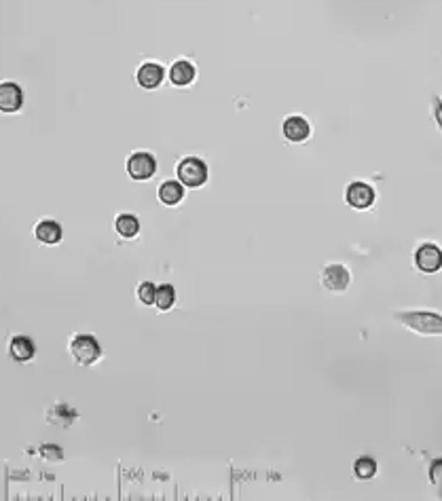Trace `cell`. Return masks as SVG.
Here are the masks:
<instances>
[{"instance_id":"7c38bea8","label":"cell","mask_w":442,"mask_h":501,"mask_svg":"<svg viewBox=\"0 0 442 501\" xmlns=\"http://www.w3.org/2000/svg\"><path fill=\"white\" fill-rule=\"evenodd\" d=\"M9 356L17 362H28L34 358V343L23 337V334H17L9 341Z\"/></svg>"},{"instance_id":"9a60e30c","label":"cell","mask_w":442,"mask_h":501,"mask_svg":"<svg viewBox=\"0 0 442 501\" xmlns=\"http://www.w3.org/2000/svg\"><path fill=\"white\" fill-rule=\"evenodd\" d=\"M185 197V184L182 182H176V180H167L159 186V199L161 203L165 205H176L180 203Z\"/></svg>"},{"instance_id":"8992f818","label":"cell","mask_w":442,"mask_h":501,"mask_svg":"<svg viewBox=\"0 0 442 501\" xmlns=\"http://www.w3.org/2000/svg\"><path fill=\"white\" fill-rule=\"evenodd\" d=\"M415 264L423 273H436L442 269V250L436 244H423L415 252Z\"/></svg>"},{"instance_id":"d6986e66","label":"cell","mask_w":442,"mask_h":501,"mask_svg":"<svg viewBox=\"0 0 442 501\" xmlns=\"http://www.w3.org/2000/svg\"><path fill=\"white\" fill-rule=\"evenodd\" d=\"M155 294H157V286L151 281H144L138 286V299L144 305H155Z\"/></svg>"},{"instance_id":"ba28073f","label":"cell","mask_w":442,"mask_h":501,"mask_svg":"<svg viewBox=\"0 0 442 501\" xmlns=\"http://www.w3.org/2000/svg\"><path fill=\"white\" fill-rule=\"evenodd\" d=\"M23 104V92L15 81L0 83V112H17Z\"/></svg>"},{"instance_id":"5b68a950","label":"cell","mask_w":442,"mask_h":501,"mask_svg":"<svg viewBox=\"0 0 442 501\" xmlns=\"http://www.w3.org/2000/svg\"><path fill=\"white\" fill-rule=\"evenodd\" d=\"M377 193L368 182H351L345 191V201L353 210H368L375 203Z\"/></svg>"},{"instance_id":"44dd1931","label":"cell","mask_w":442,"mask_h":501,"mask_svg":"<svg viewBox=\"0 0 442 501\" xmlns=\"http://www.w3.org/2000/svg\"><path fill=\"white\" fill-rule=\"evenodd\" d=\"M41 457L43 459H49V461H62L64 459V453H62L60 447L45 445V447H41Z\"/></svg>"},{"instance_id":"5bb4252c","label":"cell","mask_w":442,"mask_h":501,"mask_svg":"<svg viewBox=\"0 0 442 501\" xmlns=\"http://www.w3.org/2000/svg\"><path fill=\"white\" fill-rule=\"evenodd\" d=\"M195 78V66L187 60H178V62H173L171 68H169V81L173 85H178V87H185L189 83H193Z\"/></svg>"},{"instance_id":"4fadbf2b","label":"cell","mask_w":442,"mask_h":501,"mask_svg":"<svg viewBox=\"0 0 442 501\" xmlns=\"http://www.w3.org/2000/svg\"><path fill=\"white\" fill-rule=\"evenodd\" d=\"M34 235L43 244H57L62 239V226L51 218H45L34 226Z\"/></svg>"},{"instance_id":"7402d4cb","label":"cell","mask_w":442,"mask_h":501,"mask_svg":"<svg viewBox=\"0 0 442 501\" xmlns=\"http://www.w3.org/2000/svg\"><path fill=\"white\" fill-rule=\"evenodd\" d=\"M434 119H436V123L442 131V98L440 96L434 98Z\"/></svg>"},{"instance_id":"9c48e42d","label":"cell","mask_w":442,"mask_h":501,"mask_svg":"<svg viewBox=\"0 0 442 501\" xmlns=\"http://www.w3.org/2000/svg\"><path fill=\"white\" fill-rule=\"evenodd\" d=\"M76 417H78V412L64 402H55L47 408V421L57 427H70L76 421Z\"/></svg>"},{"instance_id":"30bf717a","label":"cell","mask_w":442,"mask_h":501,"mask_svg":"<svg viewBox=\"0 0 442 501\" xmlns=\"http://www.w3.org/2000/svg\"><path fill=\"white\" fill-rule=\"evenodd\" d=\"M282 129H284L286 140H290V142H305L311 136V125L307 123L305 116H299V114L288 116Z\"/></svg>"},{"instance_id":"7a4b0ae2","label":"cell","mask_w":442,"mask_h":501,"mask_svg":"<svg viewBox=\"0 0 442 501\" xmlns=\"http://www.w3.org/2000/svg\"><path fill=\"white\" fill-rule=\"evenodd\" d=\"M68 353L81 366H90L100 360V345L92 334H74L68 343Z\"/></svg>"},{"instance_id":"3957f363","label":"cell","mask_w":442,"mask_h":501,"mask_svg":"<svg viewBox=\"0 0 442 501\" xmlns=\"http://www.w3.org/2000/svg\"><path fill=\"white\" fill-rule=\"evenodd\" d=\"M178 171V180L185 184V186H191V189H197L201 184H205L208 180V165L205 161L197 159V157H187L178 163L176 167Z\"/></svg>"},{"instance_id":"e0dca14e","label":"cell","mask_w":442,"mask_h":501,"mask_svg":"<svg viewBox=\"0 0 442 501\" xmlns=\"http://www.w3.org/2000/svg\"><path fill=\"white\" fill-rule=\"evenodd\" d=\"M377 461L372 457H360L356 463H353V474H356L358 480H370L377 474Z\"/></svg>"},{"instance_id":"ac0fdd59","label":"cell","mask_w":442,"mask_h":501,"mask_svg":"<svg viewBox=\"0 0 442 501\" xmlns=\"http://www.w3.org/2000/svg\"><path fill=\"white\" fill-rule=\"evenodd\" d=\"M173 303H176V290H173V286H169V284L159 286L157 288V294H155V305H157V309L167 311V309L173 307Z\"/></svg>"},{"instance_id":"2e32d148","label":"cell","mask_w":442,"mask_h":501,"mask_svg":"<svg viewBox=\"0 0 442 501\" xmlns=\"http://www.w3.org/2000/svg\"><path fill=\"white\" fill-rule=\"evenodd\" d=\"M114 228H116V233L121 235V237L131 239V237H136L138 231H140V220L134 214H119V216H116V220H114Z\"/></svg>"},{"instance_id":"52a82bcc","label":"cell","mask_w":442,"mask_h":501,"mask_svg":"<svg viewBox=\"0 0 442 501\" xmlns=\"http://www.w3.org/2000/svg\"><path fill=\"white\" fill-rule=\"evenodd\" d=\"M349 269L345 264H328L322 271V286L330 290V292H345L349 286Z\"/></svg>"},{"instance_id":"6da1fadb","label":"cell","mask_w":442,"mask_h":501,"mask_svg":"<svg viewBox=\"0 0 442 501\" xmlns=\"http://www.w3.org/2000/svg\"><path fill=\"white\" fill-rule=\"evenodd\" d=\"M406 328L425 337H442V315L434 311H398L394 315Z\"/></svg>"},{"instance_id":"ffe728a7","label":"cell","mask_w":442,"mask_h":501,"mask_svg":"<svg viewBox=\"0 0 442 501\" xmlns=\"http://www.w3.org/2000/svg\"><path fill=\"white\" fill-rule=\"evenodd\" d=\"M430 480L442 493V457L432 461V465H430Z\"/></svg>"},{"instance_id":"8fae6325","label":"cell","mask_w":442,"mask_h":501,"mask_svg":"<svg viewBox=\"0 0 442 501\" xmlns=\"http://www.w3.org/2000/svg\"><path fill=\"white\" fill-rule=\"evenodd\" d=\"M163 76H165L163 68H161L159 64H155V62H146V64H142V66L138 68V74H136L140 87H144V89H155V87H159L161 81H163Z\"/></svg>"},{"instance_id":"277c9868","label":"cell","mask_w":442,"mask_h":501,"mask_svg":"<svg viewBox=\"0 0 442 501\" xmlns=\"http://www.w3.org/2000/svg\"><path fill=\"white\" fill-rule=\"evenodd\" d=\"M157 171V159L151 153H134L127 159V173L134 180H149Z\"/></svg>"}]
</instances>
